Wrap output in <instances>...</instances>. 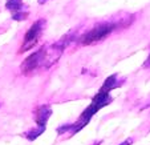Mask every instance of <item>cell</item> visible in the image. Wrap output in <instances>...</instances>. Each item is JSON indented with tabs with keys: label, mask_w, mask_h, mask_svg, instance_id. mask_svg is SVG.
Returning a JSON list of instances; mask_svg holds the SVG:
<instances>
[{
	"label": "cell",
	"mask_w": 150,
	"mask_h": 145,
	"mask_svg": "<svg viewBox=\"0 0 150 145\" xmlns=\"http://www.w3.org/2000/svg\"><path fill=\"white\" fill-rule=\"evenodd\" d=\"M35 113V121H36V127L32 129H28L23 133V136L25 137L28 141H35L36 139H39L47 129V124L49 121V117L53 113V109L48 104H42L39 105L33 111Z\"/></svg>",
	"instance_id": "obj_4"
},
{
	"label": "cell",
	"mask_w": 150,
	"mask_h": 145,
	"mask_svg": "<svg viewBox=\"0 0 150 145\" xmlns=\"http://www.w3.org/2000/svg\"><path fill=\"white\" fill-rule=\"evenodd\" d=\"M65 49V45L60 40L51 45L40 47L23 60V63L20 64V71L24 75H31L37 71L52 68L60 60Z\"/></svg>",
	"instance_id": "obj_1"
},
{
	"label": "cell",
	"mask_w": 150,
	"mask_h": 145,
	"mask_svg": "<svg viewBox=\"0 0 150 145\" xmlns=\"http://www.w3.org/2000/svg\"><path fill=\"white\" fill-rule=\"evenodd\" d=\"M11 17H12V20H15V21H25V20L29 17V11L27 9V11L19 12V14H13V15H11Z\"/></svg>",
	"instance_id": "obj_8"
},
{
	"label": "cell",
	"mask_w": 150,
	"mask_h": 145,
	"mask_svg": "<svg viewBox=\"0 0 150 145\" xmlns=\"http://www.w3.org/2000/svg\"><path fill=\"white\" fill-rule=\"evenodd\" d=\"M142 67H144L145 69H150V53H149V56H147V59L144 61V64H142Z\"/></svg>",
	"instance_id": "obj_9"
},
{
	"label": "cell",
	"mask_w": 150,
	"mask_h": 145,
	"mask_svg": "<svg viewBox=\"0 0 150 145\" xmlns=\"http://www.w3.org/2000/svg\"><path fill=\"white\" fill-rule=\"evenodd\" d=\"M0 108H1V102H0Z\"/></svg>",
	"instance_id": "obj_12"
},
{
	"label": "cell",
	"mask_w": 150,
	"mask_h": 145,
	"mask_svg": "<svg viewBox=\"0 0 150 145\" xmlns=\"http://www.w3.org/2000/svg\"><path fill=\"white\" fill-rule=\"evenodd\" d=\"M133 144V139H126L125 141H122L120 145H132Z\"/></svg>",
	"instance_id": "obj_10"
},
{
	"label": "cell",
	"mask_w": 150,
	"mask_h": 145,
	"mask_svg": "<svg viewBox=\"0 0 150 145\" xmlns=\"http://www.w3.org/2000/svg\"><path fill=\"white\" fill-rule=\"evenodd\" d=\"M112 101H113L112 95L100 89V91L93 96L92 102L79 116V119H77L74 122H68V124L60 125L59 128H57V134L61 136V134L69 133V136H73V134L79 133L80 131H82V129L91 122L92 117H93L100 109H102L104 107H108L109 104H112Z\"/></svg>",
	"instance_id": "obj_2"
},
{
	"label": "cell",
	"mask_w": 150,
	"mask_h": 145,
	"mask_svg": "<svg viewBox=\"0 0 150 145\" xmlns=\"http://www.w3.org/2000/svg\"><path fill=\"white\" fill-rule=\"evenodd\" d=\"M134 20L133 15H127L125 17H121V19L116 20H110V21H102V23H98L91 28L88 32H85L84 35H81L80 37V44L82 45H92L94 43H98L101 40L106 39L109 35H112L116 29L120 28H125V27H129Z\"/></svg>",
	"instance_id": "obj_3"
},
{
	"label": "cell",
	"mask_w": 150,
	"mask_h": 145,
	"mask_svg": "<svg viewBox=\"0 0 150 145\" xmlns=\"http://www.w3.org/2000/svg\"><path fill=\"white\" fill-rule=\"evenodd\" d=\"M122 82H124V80H122V81H120L118 75L114 73V75H110L109 77H106V79H105L104 84L101 85V88H100V89H101V91L108 92V93H110L113 89H116V88H118V87H121Z\"/></svg>",
	"instance_id": "obj_6"
},
{
	"label": "cell",
	"mask_w": 150,
	"mask_h": 145,
	"mask_svg": "<svg viewBox=\"0 0 150 145\" xmlns=\"http://www.w3.org/2000/svg\"><path fill=\"white\" fill-rule=\"evenodd\" d=\"M49 0H37V3H39V6H42V4H45L48 3Z\"/></svg>",
	"instance_id": "obj_11"
},
{
	"label": "cell",
	"mask_w": 150,
	"mask_h": 145,
	"mask_svg": "<svg viewBox=\"0 0 150 145\" xmlns=\"http://www.w3.org/2000/svg\"><path fill=\"white\" fill-rule=\"evenodd\" d=\"M45 26H47L45 19H37L36 21L29 27L28 31H27L25 35H24V40H23V44H21V47H20V49H19V53H24V52L29 51V49H32L37 43H39L42 32L45 29Z\"/></svg>",
	"instance_id": "obj_5"
},
{
	"label": "cell",
	"mask_w": 150,
	"mask_h": 145,
	"mask_svg": "<svg viewBox=\"0 0 150 145\" xmlns=\"http://www.w3.org/2000/svg\"><path fill=\"white\" fill-rule=\"evenodd\" d=\"M6 9L11 12V15L27 11L25 4H24V0H7L6 1Z\"/></svg>",
	"instance_id": "obj_7"
}]
</instances>
